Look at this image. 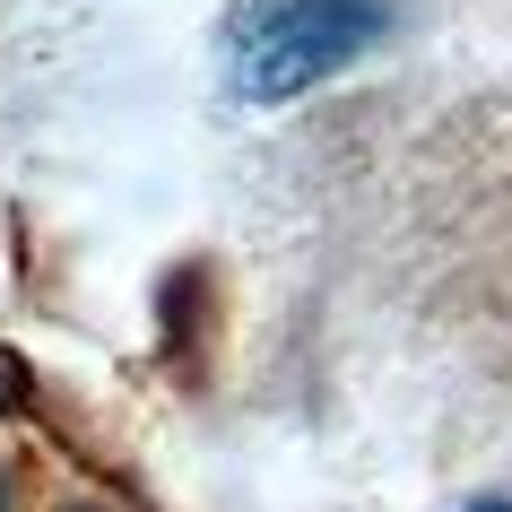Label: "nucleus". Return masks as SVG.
<instances>
[{"label":"nucleus","instance_id":"obj_2","mask_svg":"<svg viewBox=\"0 0 512 512\" xmlns=\"http://www.w3.org/2000/svg\"><path fill=\"white\" fill-rule=\"evenodd\" d=\"M469 512H512V495H478V504H469Z\"/></svg>","mask_w":512,"mask_h":512},{"label":"nucleus","instance_id":"obj_1","mask_svg":"<svg viewBox=\"0 0 512 512\" xmlns=\"http://www.w3.org/2000/svg\"><path fill=\"white\" fill-rule=\"evenodd\" d=\"M391 35V0H252L235 18V96L296 105Z\"/></svg>","mask_w":512,"mask_h":512}]
</instances>
